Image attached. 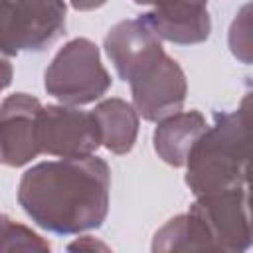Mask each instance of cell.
Masks as SVG:
<instances>
[{
  "mask_svg": "<svg viewBox=\"0 0 253 253\" xmlns=\"http://www.w3.org/2000/svg\"><path fill=\"white\" fill-rule=\"evenodd\" d=\"M109 190L111 170L91 154L32 166L20 180L18 202L40 227L73 235L101 227L109 211Z\"/></svg>",
  "mask_w": 253,
  "mask_h": 253,
  "instance_id": "obj_1",
  "label": "cell"
},
{
  "mask_svg": "<svg viewBox=\"0 0 253 253\" xmlns=\"http://www.w3.org/2000/svg\"><path fill=\"white\" fill-rule=\"evenodd\" d=\"M253 154V130L237 111L217 115L198 138L190 156L186 184L196 196L245 186V166Z\"/></svg>",
  "mask_w": 253,
  "mask_h": 253,
  "instance_id": "obj_2",
  "label": "cell"
},
{
  "mask_svg": "<svg viewBox=\"0 0 253 253\" xmlns=\"http://www.w3.org/2000/svg\"><path fill=\"white\" fill-rule=\"evenodd\" d=\"M188 215L200 249L245 251L253 245V202L245 186L196 196Z\"/></svg>",
  "mask_w": 253,
  "mask_h": 253,
  "instance_id": "obj_3",
  "label": "cell"
},
{
  "mask_svg": "<svg viewBox=\"0 0 253 253\" xmlns=\"http://www.w3.org/2000/svg\"><path fill=\"white\" fill-rule=\"evenodd\" d=\"M111 75L101 63L99 47L87 38L67 42L45 69V91L65 105H87L103 97Z\"/></svg>",
  "mask_w": 253,
  "mask_h": 253,
  "instance_id": "obj_4",
  "label": "cell"
},
{
  "mask_svg": "<svg viewBox=\"0 0 253 253\" xmlns=\"http://www.w3.org/2000/svg\"><path fill=\"white\" fill-rule=\"evenodd\" d=\"M63 30V0H0V45L4 55L42 51Z\"/></svg>",
  "mask_w": 253,
  "mask_h": 253,
  "instance_id": "obj_5",
  "label": "cell"
},
{
  "mask_svg": "<svg viewBox=\"0 0 253 253\" xmlns=\"http://www.w3.org/2000/svg\"><path fill=\"white\" fill-rule=\"evenodd\" d=\"M38 144L43 154L83 158L103 144V134L93 111L87 113L65 103L47 105L38 113Z\"/></svg>",
  "mask_w": 253,
  "mask_h": 253,
  "instance_id": "obj_6",
  "label": "cell"
},
{
  "mask_svg": "<svg viewBox=\"0 0 253 253\" xmlns=\"http://www.w3.org/2000/svg\"><path fill=\"white\" fill-rule=\"evenodd\" d=\"M132 105L144 121H162L178 113L186 101V75L166 51L142 67L130 81Z\"/></svg>",
  "mask_w": 253,
  "mask_h": 253,
  "instance_id": "obj_7",
  "label": "cell"
},
{
  "mask_svg": "<svg viewBox=\"0 0 253 253\" xmlns=\"http://www.w3.org/2000/svg\"><path fill=\"white\" fill-rule=\"evenodd\" d=\"M150 6L140 20L160 38L178 45L206 42L211 32L208 0H132Z\"/></svg>",
  "mask_w": 253,
  "mask_h": 253,
  "instance_id": "obj_8",
  "label": "cell"
},
{
  "mask_svg": "<svg viewBox=\"0 0 253 253\" xmlns=\"http://www.w3.org/2000/svg\"><path fill=\"white\" fill-rule=\"evenodd\" d=\"M42 103L28 93H14L0 109V152L6 166H24L42 154L38 144V113Z\"/></svg>",
  "mask_w": 253,
  "mask_h": 253,
  "instance_id": "obj_9",
  "label": "cell"
},
{
  "mask_svg": "<svg viewBox=\"0 0 253 253\" xmlns=\"http://www.w3.org/2000/svg\"><path fill=\"white\" fill-rule=\"evenodd\" d=\"M105 51L119 77L126 83L164 53L160 38L140 18L115 24L105 38Z\"/></svg>",
  "mask_w": 253,
  "mask_h": 253,
  "instance_id": "obj_10",
  "label": "cell"
},
{
  "mask_svg": "<svg viewBox=\"0 0 253 253\" xmlns=\"http://www.w3.org/2000/svg\"><path fill=\"white\" fill-rule=\"evenodd\" d=\"M208 130V123L202 113H174L162 121L154 130V150L170 166H186L188 156L198 138Z\"/></svg>",
  "mask_w": 253,
  "mask_h": 253,
  "instance_id": "obj_11",
  "label": "cell"
},
{
  "mask_svg": "<svg viewBox=\"0 0 253 253\" xmlns=\"http://www.w3.org/2000/svg\"><path fill=\"white\" fill-rule=\"evenodd\" d=\"M101 134L103 144L115 154H126L136 140L138 132V113L134 105L123 99H105L93 109Z\"/></svg>",
  "mask_w": 253,
  "mask_h": 253,
  "instance_id": "obj_12",
  "label": "cell"
},
{
  "mask_svg": "<svg viewBox=\"0 0 253 253\" xmlns=\"http://www.w3.org/2000/svg\"><path fill=\"white\" fill-rule=\"evenodd\" d=\"M227 45L235 59L253 63V0L237 10L227 32Z\"/></svg>",
  "mask_w": 253,
  "mask_h": 253,
  "instance_id": "obj_13",
  "label": "cell"
},
{
  "mask_svg": "<svg viewBox=\"0 0 253 253\" xmlns=\"http://www.w3.org/2000/svg\"><path fill=\"white\" fill-rule=\"evenodd\" d=\"M2 251H49V243L43 241L32 229L14 223L10 217H2Z\"/></svg>",
  "mask_w": 253,
  "mask_h": 253,
  "instance_id": "obj_14",
  "label": "cell"
},
{
  "mask_svg": "<svg viewBox=\"0 0 253 253\" xmlns=\"http://www.w3.org/2000/svg\"><path fill=\"white\" fill-rule=\"evenodd\" d=\"M237 113L241 115V119L245 121V125L253 130V91H251V93H247V95L241 99Z\"/></svg>",
  "mask_w": 253,
  "mask_h": 253,
  "instance_id": "obj_15",
  "label": "cell"
},
{
  "mask_svg": "<svg viewBox=\"0 0 253 253\" xmlns=\"http://www.w3.org/2000/svg\"><path fill=\"white\" fill-rule=\"evenodd\" d=\"M67 249H69V251H83V249H87V251H93V249H101V251H107V245H103V243H99V241H93V237L85 235V237L77 239L75 243H71Z\"/></svg>",
  "mask_w": 253,
  "mask_h": 253,
  "instance_id": "obj_16",
  "label": "cell"
},
{
  "mask_svg": "<svg viewBox=\"0 0 253 253\" xmlns=\"http://www.w3.org/2000/svg\"><path fill=\"white\" fill-rule=\"evenodd\" d=\"M71 6L75 10H81V12H87V10H95V8H101L107 0H69Z\"/></svg>",
  "mask_w": 253,
  "mask_h": 253,
  "instance_id": "obj_17",
  "label": "cell"
},
{
  "mask_svg": "<svg viewBox=\"0 0 253 253\" xmlns=\"http://www.w3.org/2000/svg\"><path fill=\"white\" fill-rule=\"evenodd\" d=\"M245 188H247V192L251 196V202H253V154H251V158L245 166Z\"/></svg>",
  "mask_w": 253,
  "mask_h": 253,
  "instance_id": "obj_18",
  "label": "cell"
}]
</instances>
